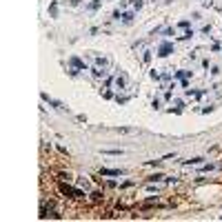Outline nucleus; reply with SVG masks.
<instances>
[{"mask_svg":"<svg viewBox=\"0 0 222 222\" xmlns=\"http://www.w3.org/2000/svg\"><path fill=\"white\" fill-rule=\"evenodd\" d=\"M173 51V45H169V42H164V45L160 47V49H158V56H162V58H164V56H169Z\"/></svg>","mask_w":222,"mask_h":222,"instance_id":"f257e3e1","label":"nucleus"},{"mask_svg":"<svg viewBox=\"0 0 222 222\" xmlns=\"http://www.w3.org/2000/svg\"><path fill=\"white\" fill-rule=\"evenodd\" d=\"M120 169H102V176H120Z\"/></svg>","mask_w":222,"mask_h":222,"instance_id":"f03ea898","label":"nucleus"},{"mask_svg":"<svg viewBox=\"0 0 222 222\" xmlns=\"http://www.w3.org/2000/svg\"><path fill=\"white\" fill-rule=\"evenodd\" d=\"M116 85H118V89H125V85H127V78H125V73H122V76H118Z\"/></svg>","mask_w":222,"mask_h":222,"instance_id":"7ed1b4c3","label":"nucleus"},{"mask_svg":"<svg viewBox=\"0 0 222 222\" xmlns=\"http://www.w3.org/2000/svg\"><path fill=\"white\" fill-rule=\"evenodd\" d=\"M96 65L98 67H107V58H100V56H98V58H96Z\"/></svg>","mask_w":222,"mask_h":222,"instance_id":"20e7f679","label":"nucleus"},{"mask_svg":"<svg viewBox=\"0 0 222 222\" xmlns=\"http://www.w3.org/2000/svg\"><path fill=\"white\" fill-rule=\"evenodd\" d=\"M71 65H73V67H80V69H85V65H82L78 58H71Z\"/></svg>","mask_w":222,"mask_h":222,"instance_id":"39448f33","label":"nucleus"},{"mask_svg":"<svg viewBox=\"0 0 222 222\" xmlns=\"http://www.w3.org/2000/svg\"><path fill=\"white\" fill-rule=\"evenodd\" d=\"M122 20H125V22H127V25H129V22H131V20H133V14H125V16H122Z\"/></svg>","mask_w":222,"mask_h":222,"instance_id":"423d86ee","label":"nucleus"},{"mask_svg":"<svg viewBox=\"0 0 222 222\" xmlns=\"http://www.w3.org/2000/svg\"><path fill=\"white\" fill-rule=\"evenodd\" d=\"M149 180H151V182H156V180H162V176H160V173H156V176H151Z\"/></svg>","mask_w":222,"mask_h":222,"instance_id":"0eeeda50","label":"nucleus"},{"mask_svg":"<svg viewBox=\"0 0 222 222\" xmlns=\"http://www.w3.org/2000/svg\"><path fill=\"white\" fill-rule=\"evenodd\" d=\"M133 7H136V9H140V7H142V0H133Z\"/></svg>","mask_w":222,"mask_h":222,"instance_id":"6e6552de","label":"nucleus"},{"mask_svg":"<svg viewBox=\"0 0 222 222\" xmlns=\"http://www.w3.org/2000/svg\"><path fill=\"white\" fill-rule=\"evenodd\" d=\"M71 5H80V0H71Z\"/></svg>","mask_w":222,"mask_h":222,"instance_id":"1a4fd4ad","label":"nucleus"}]
</instances>
